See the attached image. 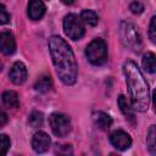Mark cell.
<instances>
[{
  "label": "cell",
  "mask_w": 156,
  "mask_h": 156,
  "mask_svg": "<svg viewBox=\"0 0 156 156\" xmlns=\"http://www.w3.org/2000/svg\"><path fill=\"white\" fill-rule=\"evenodd\" d=\"M10 147V138L6 134H0V156L6 155Z\"/></svg>",
  "instance_id": "20"
},
{
  "label": "cell",
  "mask_w": 156,
  "mask_h": 156,
  "mask_svg": "<svg viewBox=\"0 0 156 156\" xmlns=\"http://www.w3.org/2000/svg\"><path fill=\"white\" fill-rule=\"evenodd\" d=\"M45 4L41 0H29L28 2V16L33 21L40 20L45 13Z\"/></svg>",
  "instance_id": "11"
},
{
  "label": "cell",
  "mask_w": 156,
  "mask_h": 156,
  "mask_svg": "<svg viewBox=\"0 0 156 156\" xmlns=\"http://www.w3.org/2000/svg\"><path fill=\"white\" fill-rule=\"evenodd\" d=\"M50 144H51L50 136L45 132L39 130L32 138V147L37 154H43L48 151L50 147Z\"/></svg>",
  "instance_id": "9"
},
{
  "label": "cell",
  "mask_w": 156,
  "mask_h": 156,
  "mask_svg": "<svg viewBox=\"0 0 156 156\" xmlns=\"http://www.w3.org/2000/svg\"><path fill=\"white\" fill-rule=\"evenodd\" d=\"M117 104H118V106H119L121 112L124 115V117H126L129 122L134 123V112H133V107H132V105L128 102L127 98H126L124 95H119V96H118V100H117Z\"/></svg>",
  "instance_id": "12"
},
{
  "label": "cell",
  "mask_w": 156,
  "mask_h": 156,
  "mask_svg": "<svg viewBox=\"0 0 156 156\" xmlns=\"http://www.w3.org/2000/svg\"><path fill=\"white\" fill-rule=\"evenodd\" d=\"M9 78L16 85L23 84L27 79V67H26V65L21 61L15 62L12 65L10 72H9Z\"/></svg>",
  "instance_id": "8"
},
{
  "label": "cell",
  "mask_w": 156,
  "mask_h": 156,
  "mask_svg": "<svg viewBox=\"0 0 156 156\" xmlns=\"http://www.w3.org/2000/svg\"><path fill=\"white\" fill-rule=\"evenodd\" d=\"M129 10L135 13V15H139L144 11V5L140 2V1H133L130 5H129Z\"/></svg>",
  "instance_id": "23"
},
{
  "label": "cell",
  "mask_w": 156,
  "mask_h": 156,
  "mask_svg": "<svg viewBox=\"0 0 156 156\" xmlns=\"http://www.w3.org/2000/svg\"><path fill=\"white\" fill-rule=\"evenodd\" d=\"M1 67H2V65H1V61H0V71H1Z\"/></svg>",
  "instance_id": "26"
},
{
  "label": "cell",
  "mask_w": 156,
  "mask_h": 156,
  "mask_svg": "<svg viewBox=\"0 0 156 156\" xmlns=\"http://www.w3.org/2000/svg\"><path fill=\"white\" fill-rule=\"evenodd\" d=\"M155 136H156V130H155V126L152 124L147 132V136H146V146L150 151L151 155L156 154V143H155Z\"/></svg>",
  "instance_id": "18"
},
{
  "label": "cell",
  "mask_w": 156,
  "mask_h": 156,
  "mask_svg": "<svg viewBox=\"0 0 156 156\" xmlns=\"http://www.w3.org/2000/svg\"><path fill=\"white\" fill-rule=\"evenodd\" d=\"M143 67L149 73H155L156 71V57L155 54L151 51H147L143 56Z\"/></svg>",
  "instance_id": "16"
},
{
  "label": "cell",
  "mask_w": 156,
  "mask_h": 156,
  "mask_svg": "<svg viewBox=\"0 0 156 156\" xmlns=\"http://www.w3.org/2000/svg\"><path fill=\"white\" fill-rule=\"evenodd\" d=\"M80 18L83 21V23L88 24V26H96L98 22H99V16L95 11L93 10H83L82 13H80Z\"/></svg>",
  "instance_id": "17"
},
{
  "label": "cell",
  "mask_w": 156,
  "mask_h": 156,
  "mask_svg": "<svg viewBox=\"0 0 156 156\" xmlns=\"http://www.w3.org/2000/svg\"><path fill=\"white\" fill-rule=\"evenodd\" d=\"M16 50V40H15V37L11 32L9 30H5V32H1L0 33V51L9 56V55H12Z\"/></svg>",
  "instance_id": "10"
},
{
  "label": "cell",
  "mask_w": 156,
  "mask_h": 156,
  "mask_svg": "<svg viewBox=\"0 0 156 156\" xmlns=\"http://www.w3.org/2000/svg\"><path fill=\"white\" fill-rule=\"evenodd\" d=\"M155 22H156V17L152 16L150 21V26H149V37L152 43L156 41V23Z\"/></svg>",
  "instance_id": "22"
},
{
  "label": "cell",
  "mask_w": 156,
  "mask_h": 156,
  "mask_svg": "<svg viewBox=\"0 0 156 156\" xmlns=\"http://www.w3.org/2000/svg\"><path fill=\"white\" fill-rule=\"evenodd\" d=\"M88 61L94 66H101L107 61V44L104 39L96 38L90 41L85 49Z\"/></svg>",
  "instance_id": "4"
},
{
  "label": "cell",
  "mask_w": 156,
  "mask_h": 156,
  "mask_svg": "<svg viewBox=\"0 0 156 156\" xmlns=\"http://www.w3.org/2000/svg\"><path fill=\"white\" fill-rule=\"evenodd\" d=\"M48 45L58 78L66 85H73L78 77V65L71 46L58 35H51Z\"/></svg>",
  "instance_id": "1"
},
{
  "label": "cell",
  "mask_w": 156,
  "mask_h": 156,
  "mask_svg": "<svg viewBox=\"0 0 156 156\" xmlns=\"http://www.w3.org/2000/svg\"><path fill=\"white\" fill-rule=\"evenodd\" d=\"M119 38L122 44L134 51V52H139L143 48V40L140 37V33L138 30V28L127 21H122L119 24Z\"/></svg>",
  "instance_id": "3"
},
{
  "label": "cell",
  "mask_w": 156,
  "mask_h": 156,
  "mask_svg": "<svg viewBox=\"0 0 156 156\" xmlns=\"http://www.w3.org/2000/svg\"><path fill=\"white\" fill-rule=\"evenodd\" d=\"M6 123H7V115L2 110H0V128H2Z\"/></svg>",
  "instance_id": "24"
},
{
  "label": "cell",
  "mask_w": 156,
  "mask_h": 156,
  "mask_svg": "<svg viewBox=\"0 0 156 156\" xmlns=\"http://www.w3.org/2000/svg\"><path fill=\"white\" fill-rule=\"evenodd\" d=\"M2 99V104L9 107V108H16L20 106V98H18V94L13 90H7L2 94L1 96Z\"/></svg>",
  "instance_id": "14"
},
{
  "label": "cell",
  "mask_w": 156,
  "mask_h": 156,
  "mask_svg": "<svg viewBox=\"0 0 156 156\" xmlns=\"http://www.w3.org/2000/svg\"><path fill=\"white\" fill-rule=\"evenodd\" d=\"M110 143L117 149V150H127L132 145V138L128 133H126L124 130H115L111 133L110 135Z\"/></svg>",
  "instance_id": "7"
},
{
  "label": "cell",
  "mask_w": 156,
  "mask_h": 156,
  "mask_svg": "<svg viewBox=\"0 0 156 156\" xmlns=\"http://www.w3.org/2000/svg\"><path fill=\"white\" fill-rule=\"evenodd\" d=\"M52 88V79L50 76L45 74V76H41L37 82H35V85H34V89L39 93H46L49 91L50 89Z\"/></svg>",
  "instance_id": "15"
},
{
  "label": "cell",
  "mask_w": 156,
  "mask_h": 156,
  "mask_svg": "<svg viewBox=\"0 0 156 156\" xmlns=\"http://www.w3.org/2000/svg\"><path fill=\"white\" fill-rule=\"evenodd\" d=\"M123 73L129 90L130 105L133 110L145 112L150 106V90L141 71L135 62L126 61L123 65Z\"/></svg>",
  "instance_id": "2"
},
{
  "label": "cell",
  "mask_w": 156,
  "mask_h": 156,
  "mask_svg": "<svg viewBox=\"0 0 156 156\" xmlns=\"http://www.w3.org/2000/svg\"><path fill=\"white\" fill-rule=\"evenodd\" d=\"M93 119H94V123H95L100 129H102V130H107V129L111 127V124H112V118H111L107 113H105V112H102V111L95 112V113L93 115Z\"/></svg>",
  "instance_id": "13"
},
{
  "label": "cell",
  "mask_w": 156,
  "mask_h": 156,
  "mask_svg": "<svg viewBox=\"0 0 156 156\" xmlns=\"http://www.w3.org/2000/svg\"><path fill=\"white\" fill-rule=\"evenodd\" d=\"M10 22V13L7 12L6 7L0 2V26L6 24Z\"/></svg>",
  "instance_id": "21"
},
{
  "label": "cell",
  "mask_w": 156,
  "mask_h": 156,
  "mask_svg": "<svg viewBox=\"0 0 156 156\" xmlns=\"http://www.w3.org/2000/svg\"><path fill=\"white\" fill-rule=\"evenodd\" d=\"M63 30L69 39L78 40L84 35V23L80 17L69 13L63 20Z\"/></svg>",
  "instance_id": "5"
},
{
  "label": "cell",
  "mask_w": 156,
  "mask_h": 156,
  "mask_svg": "<svg viewBox=\"0 0 156 156\" xmlns=\"http://www.w3.org/2000/svg\"><path fill=\"white\" fill-rule=\"evenodd\" d=\"M61 1H62L65 5H71V4H72L74 0H61Z\"/></svg>",
  "instance_id": "25"
},
{
  "label": "cell",
  "mask_w": 156,
  "mask_h": 156,
  "mask_svg": "<svg viewBox=\"0 0 156 156\" xmlns=\"http://www.w3.org/2000/svg\"><path fill=\"white\" fill-rule=\"evenodd\" d=\"M43 121H44V116H43V113L39 112V111H33V112L29 115V118H28V122H29V124H30L33 128H39V127H41Z\"/></svg>",
  "instance_id": "19"
},
{
  "label": "cell",
  "mask_w": 156,
  "mask_h": 156,
  "mask_svg": "<svg viewBox=\"0 0 156 156\" xmlns=\"http://www.w3.org/2000/svg\"><path fill=\"white\" fill-rule=\"evenodd\" d=\"M49 124L51 127L52 133L60 138L66 136L72 129L71 119L65 113H58V112L51 113L49 117Z\"/></svg>",
  "instance_id": "6"
}]
</instances>
